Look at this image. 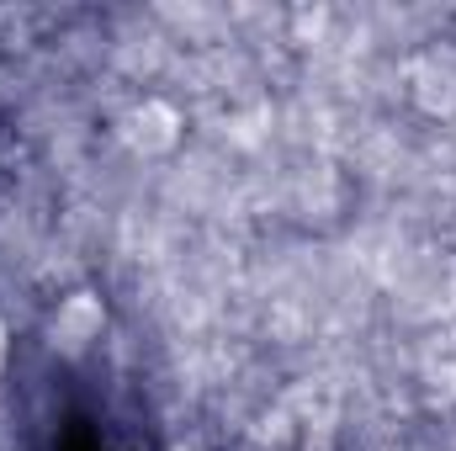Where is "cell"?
<instances>
[{"mask_svg": "<svg viewBox=\"0 0 456 451\" xmlns=\"http://www.w3.org/2000/svg\"><path fill=\"white\" fill-rule=\"evenodd\" d=\"M102 324H107L102 298H91V292H69V298H59V308H53V345H64V350H86V345L102 340Z\"/></svg>", "mask_w": 456, "mask_h": 451, "instance_id": "1", "label": "cell"}, {"mask_svg": "<svg viewBox=\"0 0 456 451\" xmlns=\"http://www.w3.org/2000/svg\"><path fill=\"white\" fill-rule=\"evenodd\" d=\"M127 138H133V149H143V154H165V149H175V112L165 107V102H143V107H133L127 117V127H122Z\"/></svg>", "mask_w": 456, "mask_h": 451, "instance_id": "2", "label": "cell"}, {"mask_svg": "<svg viewBox=\"0 0 456 451\" xmlns=\"http://www.w3.org/2000/svg\"><path fill=\"white\" fill-rule=\"evenodd\" d=\"M5 361H11V330H5V319H0V372H5Z\"/></svg>", "mask_w": 456, "mask_h": 451, "instance_id": "3", "label": "cell"}]
</instances>
